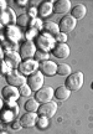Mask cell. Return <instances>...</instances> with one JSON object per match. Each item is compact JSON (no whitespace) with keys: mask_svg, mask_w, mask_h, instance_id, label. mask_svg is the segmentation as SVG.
<instances>
[{"mask_svg":"<svg viewBox=\"0 0 93 134\" xmlns=\"http://www.w3.org/2000/svg\"><path fill=\"white\" fill-rule=\"evenodd\" d=\"M71 10V1L69 0H59L54 3L55 14H67Z\"/></svg>","mask_w":93,"mask_h":134,"instance_id":"obj_15","label":"cell"},{"mask_svg":"<svg viewBox=\"0 0 93 134\" xmlns=\"http://www.w3.org/2000/svg\"><path fill=\"white\" fill-rule=\"evenodd\" d=\"M37 66L39 63L34 58H29V60H24L20 63L19 66V72L21 75H31L34 72L37 71Z\"/></svg>","mask_w":93,"mask_h":134,"instance_id":"obj_9","label":"cell"},{"mask_svg":"<svg viewBox=\"0 0 93 134\" xmlns=\"http://www.w3.org/2000/svg\"><path fill=\"white\" fill-rule=\"evenodd\" d=\"M35 53H36V45L31 40H26L20 46L19 55L22 60H29V58L35 57Z\"/></svg>","mask_w":93,"mask_h":134,"instance_id":"obj_5","label":"cell"},{"mask_svg":"<svg viewBox=\"0 0 93 134\" xmlns=\"http://www.w3.org/2000/svg\"><path fill=\"white\" fill-rule=\"evenodd\" d=\"M71 66L67 65V63H60L59 66H57V75L59 76H67L68 77L71 75Z\"/></svg>","mask_w":93,"mask_h":134,"instance_id":"obj_23","label":"cell"},{"mask_svg":"<svg viewBox=\"0 0 93 134\" xmlns=\"http://www.w3.org/2000/svg\"><path fill=\"white\" fill-rule=\"evenodd\" d=\"M69 52H71V50H69L67 43H57V45H55V47L52 48V55L57 58L68 57Z\"/></svg>","mask_w":93,"mask_h":134,"instance_id":"obj_14","label":"cell"},{"mask_svg":"<svg viewBox=\"0 0 93 134\" xmlns=\"http://www.w3.org/2000/svg\"><path fill=\"white\" fill-rule=\"evenodd\" d=\"M0 40H1V37H0Z\"/></svg>","mask_w":93,"mask_h":134,"instance_id":"obj_39","label":"cell"},{"mask_svg":"<svg viewBox=\"0 0 93 134\" xmlns=\"http://www.w3.org/2000/svg\"><path fill=\"white\" fill-rule=\"evenodd\" d=\"M55 40L59 43H66V41H67V35L63 32H59L55 36Z\"/></svg>","mask_w":93,"mask_h":134,"instance_id":"obj_29","label":"cell"},{"mask_svg":"<svg viewBox=\"0 0 93 134\" xmlns=\"http://www.w3.org/2000/svg\"><path fill=\"white\" fill-rule=\"evenodd\" d=\"M1 94H3V98L6 100H11L14 102L19 98L20 93H19V88L14 86H5L3 90H1Z\"/></svg>","mask_w":93,"mask_h":134,"instance_id":"obj_12","label":"cell"},{"mask_svg":"<svg viewBox=\"0 0 93 134\" xmlns=\"http://www.w3.org/2000/svg\"><path fill=\"white\" fill-rule=\"evenodd\" d=\"M5 34H6V37H8V40H9L10 42H14V43L18 42V41L20 40V37H21V32H20L19 30H18V27H16V26H14V25L8 26V27H6Z\"/></svg>","mask_w":93,"mask_h":134,"instance_id":"obj_17","label":"cell"},{"mask_svg":"<svg viewBox=\"0 0 93 134\" xmlns=\"http://www.w3.org/2000/svg\"><path fill=\"white\" fill-rule=\"evenodd\" d=\"M36 45H37L40 51L49 52V51H52V48L55 47V38L49 34H42V35L37 36Z\"/></svg>","mask_w":93,"mask_h":134,"instance_id":"obj_2","label":"cell"},{"mask_svg":"<svg viewBox=\"0 0 93 134\" xmlns=\"http://www.w3.org/2000/svg\"><path fill=\"white\" fill-rule=\"evenodd\" d=\"M0 27H1V23H0Z\"/></svg>","mask_w":93,"mask_h":134,"instance_id":"obj_37","label":"cell"},{"mask_svg":"<svg viewBox=\"0 0 93 134\" xmlns=\"http://www.w3.org/2000/svg\"><path fill=\"white\" fill-rule=\"evenodd\" d=\"M91 88H92V91H93V82H92V85H91Z\"/></svg>","mask_w":93,"mask_h":134,"instance_id":"obj_36","label":"cell"},{"mask_svg":"<svg viewBox=\"0 0 93 134\" xmlns=\"http://www.w3.org/2000/svg\"><path fill=\"white\" fill-rule=\"evenodd\" d=\"M35 34H37V30H35V29H30L29 32L26 31V37H27V40H30V38L34 37V36H36Z\"/></svg>","mask_w":93,"mask_h":134,"instance_id":"obj_30","label":"cell"},{"mask_svg":"<svg viewBox=\"0 0 93 134\" xmlns=\"http://www.w3.org/2000/svg\"><path fill=\"white\" fill-rule=\"evenodd\" d=\"M1 134H5V133H1Z\"/></svg>","mask_w":93,"mask_h":134,"instance_id":"obj_38","label":"cell"},{"mask_svg":"<svg viewBox=\"0 0 93 134\" xmlns=\"http://www.w3.org/2000/svg\"><path fill=\"white\" fill-rule=\"evenodd\" d=\"M69 94H71V91H69L68 88H67V87H65V86H61V87H59V88L55 91L54 96L56 97L59 100H66L69 97Z\"/></svg>","mask_w":93,"mask_h":134,"instance_id":"obj_20","label":"cell"},{"mask_svg":"<svg viewBox=\"0 0 93 134\" xmlns=\"http://www.w3.org/2000/svg\"><path fill=\"white\" fill-rule=\"evenodd\" d=\"M6 82H8L9 86H14L19 88L20 86H22V85H25L27 82V78L24 75H21L20 72L14 71V72H9L6 75Z\"/></svg>","mask_w":93,"mask_h":134,"instance_id":"obj_8","label":"cell"},{"mask_svg":"<svg viewBox=\"0 0 93 134\" xmlns=\"http://www.w3.org/2000/svg\"><path fill=\"white\" fill-rule=\"evenodd\" d=\"M3 105H4V104H3V100L0 99V110L3 109Z\"/></svg>","mask_w":93,"mask_h":134,"instance_id":"obj_35","label":"cell"},{"mask_svg":"<svg viewBox=\"0 0 93 134\" xmlns=\"http://www.w3.org/2000/svg\"><path fill=\"white\" fill-rule=\"evenodd\" d=\"M6 9H8V8H6V3H5L4 0H0V13Z\"/></svg>","mask_w":93,"mask_h":134,"instance_id":"obj_32","label":"cell"},{"mask_svg":"<svg viewBox=\"0 0 93 134\" xmlns=\"http://www.w3.org/2000/svg\"><path fill=\"white\" fill-rule=\"evenodd\" d=\"M86 14H87V8L83 4H77L73 9L71 10V16L74 18L76 20L83 19L84 16H86Z\"/></svg>","mask_w":93,"mask_h":134,"instance_id":"obj_19","label":"cell"},{"mask_svg":"<svg viewBox=\"0 0 93 134\" xmlns=\"http://www.w3.org/2000/svg\"><path fill=\"white\" fill-rule=\"evenodd\" d=\"M16 24L19 26H27L29 25V15L27 14L20 15L19 18L16 19Z\"/></svg>","mask_w":93,"mask_h":134,"instance_id":"obj_26","label":"cell"},{"mask_svg":"<svg viewBox=\"0 0 93 134\" xmlns=\"http://www.w3.org/2000/svg\"><path fill=\"white\" fill-rule=\"evenodd\" d=\"M39 102L36 99H27L26 102H25V104H24V108L26 112H30V113H36L37 112V109H39Z\"/></svg>","mask_w":93,"mask_h":134,"instance_id":"obj_22","label":"cell"},{"mask_svg":"<svg viewBox=\"0 0 93 134\" xmlns=\"http://www.w3.org/2000/svg\"><path fill=\"white\" fill-rule=\"evenodd\" d=\"M76 25H77V20L74 19V18H72L71 15H65L59 23L60 32H63L67 35V34L71 32L76 27Z\"/></svg>","mask_w":93,"mask_h":134,"instance_id":"obj_6","label":"cell"},{"mask_svg":"<svg viewBox=\"0 0 93 134\" xmlns=\"http://www.w3.org/2000/svg\"><path fill=\"white\" fill-rule=\"evenodd\" d=\"M19 93H20V96H22V97H30L31 93H32V91H31V88L27 86V83H25V85L19 87Z\"/></svg>","mask_w":93,"mask_h":134,"instance_id":"obj_24","label":"cell"},{"mask_svg":"<svg viewBox=\"0 0 93 134\" xmlns=\"http://www.w3.org/2000/svg\"><path fill=\"white\" fill-rule=\"evenodd\" d=\"M4 56H5V53H4V50H3V48L0 47V61H1V60L4 58Z\"/></svg>","mask_w":93,"mask_h":134,"instance_id":"obj_34","label":"cell"},{"mask_svg":"<svg viewBox=\"0 0 93 134\" xmlns=\"http://www.w3.org/2000/svg\"><path fill=\"white\" fill-rule=\"evenodd\" d=\"M41 27H44V26H42V23H41L39 19L35 18V19L31 20V29H35L39 31V30H41Z\"/></svg>","mask_w":93,"mask_h":134,"instance_id":"obj_28","label":"cell"},{"mask_svg":"<svg viewBox=\"0 0 93 134\" xmlns=\"http://www.w3.org/2000/svg\"><path fill=\"white\" fill-rule=\"evenodd\" d=\"M15 3H16V4H19L20 6H25L26 4H29L26 0H24V1H21V0H15Z\"/></svg>","mask_w":93,"mask_h":134,"instance_id":"obj_33","label":"cell"},{"mask_svg":"<svg viewBox=\"0 0 93 134\" xmlns=\"http://www.w3.org/2000/svg\"><path fill=\"white\" fill-rule=\"evenodd\" d=\"M47 125H49V119H47V118L40 117L39 119H37V127H39L40 129H45V128H47Z\"/></svg>","mask_w":93,"mask_h":134,"instance_id":"obj_27","label":"cell"},{"mask_svg":"<svg viewBox=\"0 0 93 134\" xmlns=\"http://www.w3.org/2000/svg\"><path fill=\"white\" fill-rule=\"evenodd\" d=\"M54 11V3L52 1H42L39 6V15L41 18H46L51 15Z\"/></svg>","mask_w":93,"mask_h":134,"instance_id":"obj_18","label":"cell"},{"mask_svg":"<svg viewBox=\"0 0 93 134\" xmlns=\"http://www.w3.org/2000/svg\"><path fill=\"white\" fill-rule=\"evenodd\" d=\"M44 29H45V31H46V34H49V35H51V36H52V35L56 36V35L60 32L59 25L56 24V23H52V21H47V23H45Z\"/></svg>","mask_w":93,"mask_h":134,"instance_id":"obj_21","label":"cell"},{"mask_svg":"<svg viewBox=\"0 0 93 134\" xmlns=\"http://www.w3.org/2000/svg\"><path fill=\"white\" fill-rule=\"evenodd\" d=\"M83 81L84 76L81 71L76 72V73H71L65 81V87H67L71 92L78 91V90H81V87L83 86Z\"/></svg>","mask_w":93,"mask_h":134,"instance_id":"obj_1","label":"cell"},{"mask_svg":"<svg viewBox=\"0 0 93 134\" xmlns=\"http://www.w3.org/2000/svg\"><path fill=\"white\" fill-rule=\"evenodd\" d=\"M56 112H57V103L50 100L47 103L40 104L39 109H37V115L49 119V118H51V117H54L56 114Z\"/></svg>","mask_w":93,"mask_h":134,"instance_id":"obj_4","label":"cell"},{"mask_svg":"<svg viewBox=\"0 0 93 134\" xmlns=\"http://www.w3.org/2000/svg\"><path fill=\"white\" fill-rule=\"evenodd\" d=\"M27 15H29V16H31L32 19H35V18H36V15H37V11H36L35 9H30L29 13H27Z\"/></svg>","mask_w":93,"mask_h":134,"instance_id":"obj_31","label":"cell"},{"mask_svg":"<svg viewBox=\"0 0 93 134\" xmlns=\"http://www.w3.org/2000/svg\"><path fill=\"white\" fill-rule=\"evenodd\" d=\"M55 94V91L52 87H42L41 90H39V91L36 92V94H35V99L37 100L39 103H47V102H50V100L52 99V97Z\"/></svg>","mask_w":93,"mask_h":134,"instance_id":"obj_7","label":"cell"},{"mask_svg":"<svg viewBox=\"0 0 93 134\" xmlns=\"http://www.w3.org/2000/svg\"><path fill=\"white\" fill-rule=\"evenodd\" d=\"M0 23L1 24L10 25V26H11V24L16 23V18H15L14 11L11 9H9V8L6 10H4V11H1L0 13Z\"/></svg>","mask_w":93,"mask_h":134,"instance_id":"obj_16","label":"cell"},{"mask_svg":"<svg viewBox=\"0 0 93 134\" xmlns=\"http://www.w3.org/2000/svg\"><path fill=\"white\" fill-rule=\"evenodd\" d=\"M39 115L36 113H30V112H26L25 114H22V117L20 118V125L24 127V128H31L36 124L37 122V118Z\"/></svg>","mask_w":93,"mask_h":134,"instance_id":"obj_13","label":"cell"},{"mask_svg":"<svg viewBox=\"0 0 93 134\" xmlns=\"http://www.w3.org/2000/svg\"><path fill=\"white\" fill-rule=\"evenodd\" d=\"M49 52H44V51H36V53H35V60L37 61V62H42V61H47L49 60Z\"/></svg>","mask_w":93,"mask_h":134,"instance_id":"obj_25","label":"cell"},{"mask_svg":"<svg viewBox=\"0 0 93 134\" xmlns=\"http://www.w3.org/2000/svg\"><path fill=\"white\" fill-rule=\"evenodd\" d=\"M44 81H45V76L40 71H36L27 77V82L26 83L31 88V91L37 92L39 90H41L44 87Z\"/></svg>","mask_w":93,"mask_h":134,"instance_id":"obj_3","label":"cell"},{"mask_svg":"<svg viewBox=\"0 0 93 134\" xmlns=\"http://www.w3.org/2000/svg\"><path fill=\"white\" fill-rule=\"evenodd\" d=\"M40 66V72L42 75H46V76H55L57 73V65L54 62V61H42V62L39 65Z\"/></svg>","mask_w":93,"mask_h":134,"instance_id":"obj_10","label":"cell"},{"mask_svg":"<svg viewBox=\"0 0 93 134\" xmlns=\"http://www.w3.org/2000/svg\"><path fill=\"white\" fill-rule=\"evenodd\" d=\"M4 62L5 65H9V67L13 68H19L20 63H21V57L18 52L15 51H8V53H5L4 56Z\"/></svg>","mask_w":93,"mask_h":134,"instance_id":"obj_11","label":"cell"}]
</instances>
